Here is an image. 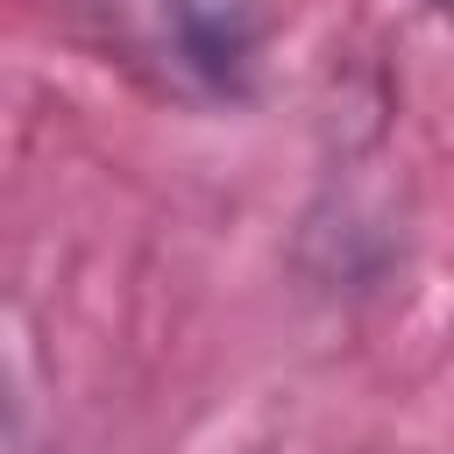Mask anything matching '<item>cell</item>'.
<instances>
[{
    "mask_svg": "<svg viewBox=\"0 0 454 454\" xmlns=\"http://www.w3.org/2000/svg\"><path fill=\"white\" fill-rule=\"evenodd\" d=\"M433 7H447V14H454V0H433Z\"/></svg>",
    "mask_w": 454,
    "mask_h": 454,
    "instance_id": "7a4b0ae2",
    "label": "cell"
},
{
    "mask_svg": "<svg viewBox=\"0 0 454 454\" xmlns=\"http://www.w3.org/2000/svg\"><path fill=\"white\" fill-rule=\"evenodd\" d=\"M128 64L184 99H241L262 64V0H106Z\"/></svg>",
    "mask_w": 454,
    "mask_h": 454,
    "instance_id": "6da1fadb",
    "label": "cell"
}]
</instances>
